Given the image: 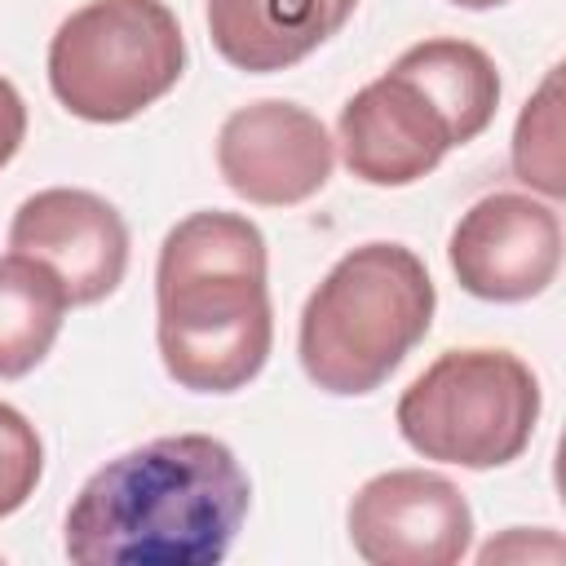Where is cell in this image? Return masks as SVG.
Masks as SVG:
<instances>
[{
  "label": "cell",
  "instance_id": "6da1fadb",
  "mask_svg": "<svg viewBox=\"0 0 566 566\" xmlns=\"http://www.w3.org/2000/svg\"><path fill=\"white\" fill-rule=\"evenodd\" d=\"M252 509L239 455L212 433L150 438L71 500L62 548L80 566H217Z\"/></svg>",
  "mask_w": 566,
  "mask_h": 566
},
{
  "label": "cell",
  "instance_id": "7a4b0ae2",
  "mask_svg": "<svg viewBox=\"0 0 566 566\" xmlns=\"http://www.w3.org/2000/svg\"><path fill=\"white\" fill-rule=\"evenodd\" d=\"M155 345L190 394H234L261 376L274 345L270 252L243 212L181 217L155 261Z\"/></svg>",
  "mask_w": 566,
  "mask_h": 566
},
{
  "label": "cell",
  "instance_id": "3957f363",
  "mask_svg": "<svg viewBox=\"0 0 566 566\" xmlns=\"http://www.w3.org/2000/svg\"><path fill=\"white\" fill-rule=\"evenodd\" d=\"M433 310L438 287L407 243H358L323 274L301 310V367L323 394L363 398L429 336Z\"/></svg>",
  "mask_w": 566,
  "mask_h": 566
},
{
  "label": "cell",
  "instance_id": "277c9868",
  "mask_svg": "<svg viewBox=\"0 0 566 566\" xmlns=\"http://www.w3.org/2000/svg\"><path fill=\"white\" fill-rule=\"evenodd\" d=\"M539 407V380L513 349L469 345L438 354L402 389L394 424L424 460L504 469L531 447Z\"/></svg>",
  "mask_w": 566,
  "mask_h": 566
},
{
  "label": "cell",
  "instance_id": "5b68a950",
  "mask_svg": "<svg viewBox=\"0 0 566 566\" xmlns=\"http://www.w3.org/2000/svg\"><path fill=\"white\" fill-rule=\"evenodd\" d=\"M186 35L164 0H88L49 40V88L88 124H124L177 88Z\"/></svg>",
  "mask_w": 566,
  "mask_h": 566
},
{
  "label": "cell",
  "instance_id": "8992f818",
  "mask_svg": "<svg viewBox=\"0 0 566 566\" xmlns=\"http://www.w3.org/2000/svg\"><path fill=\"white\" fill-rule=\"evenodd\" d=\"M447 261L455 283L478 301H531L548 292L562 270V217L544 199L491 190L460 212L447 239Z\"/></svg>",
  "mask_w": 566,
  "mask_h": 566
},
{
  "label": "cell",
  "instance_id": "52a82bcc",
  "mask_svg": "<svg viewBox=\"0 0 566 566\" xmlns=\"http://www.w3.org/2000/svg\"><path fill=\"white\" fill-rule=\"evenodd\" d=\"M349 544L371 566H455L473 544L464 491L433 469H385L367 478L345 513Z\"/></svg>",
  "mask_w": 566,
  "mask_h": 566
},
{
  "label": "cell",
  "instance_id": "ba28073f",
  "mask_svg": "<svg viewBox=\"0 0 566 566\" xmlns=\"http://www.w3.org/2000/svg\"><path fill=\"white\" fill-rule=\"evenodd\" d=\"M336 164L323 119L296 102L261 97L230 111L217 128L221 181L256 208H292L314 199Z\"/></svg>",
  "mask_w": 566,
  "mask_h": 566
},
{
  "label": "cell",
  "instance_id": "9c48e42d",
  "mask_svg": "<svg viewBox=\"0 0 566 566\" xmlns=\"http://www.w3.org/2000/svg\"><path fill=\"white\" fill-rule=\"evenodd\" d=\"M9 252L40 261L71 305H97L124 283L128 226L111 199L80 186H49L18 203Z\"/></svg>",
  "mask_w": 566,
  "mask_h": 566
},
{
  "label": "cell",
  "instance_id": "30bf717a",
  "mask_svg": "<svg viewBox=\"0 0 566 566\" xmlns=\"http://www.w3.org/2000/svg\"><path fill=\"white\" fill-rule=\"evenodd\" d=\"M336 142L345 168L367 186H411L429 177L447 150H455V133L433 97L407 80L398 66L363 84L336 119Z\"/></svg>",
  "mask_w": 566,
  "mask_h": 566
},
{
  "label": "cell",
  "instance_id": "8fae6325",
  "mask_svg": "<svg viewBox=\"0 0 566 566\" xmlns=\"http://www.w3.org/2000/svg\"><path fill=\"white\" fill-rule=\"evenodd\" d=\"M358 0H208L212 49L248 75H274L327 44Z\"/></svg>",
  "mask_w": 566,
  "mask_h": 566
},
{
  "label": "cell",
  "instance_id": "7c38bea8",
  "mask_svg": "<svg viewBox=\"0 0 566 566\" xmlns=\"http://www.w3.org/2000/svg\"><path fill=\"white\" fill-rule=\"evenodd\" d=\"M394 66L416 80L433 106L447 115L455 146L482 137L500 111V71L491 62L486 49H478L473 40H455V35H433L420 40L411 49H402L394 57Z\"/></svg>",
  "mask_w": 566,
  "mask_h": 566
},
{
  "label": "cell",
  "instance_id": "4fadbf2b",
  "mask_svg": "<svg viewBox=\"0 0 566 566\" xmlns=\"http://www.w3.org/2000/svg\"><path fill=\"white\" fill-rule=\"evenodd\" d=\"M66 305L62 283L40 261L22 252L0 256V380H18L49 358Z\"/></svg>",
  "mask_w": 566,
  "mask_h": 566
},
{
  "label": "cell",
  "instance_id": "5bb4252c",
  "mask_svg": "<svg viewBox=\"0 0 566 566\" xmlns=\"http://www.w3.org/2000/svg\"><path fill=\"white\" fill-rule=\"evenodd\" d=\"M513 177L548 199L566 195L562 168V66H548L513 128Z\"/></svg>",
  "mask_w": 566,
  "mask_h": 566
},
{
  "label": "cell",
  "instance_id": "9a60e30c",
  "mask_svg": "<svg viewBox=\"0 0 566 566\" xmlns=\"http://www.w3.org/2000/svg\"><path fill=\"white\" fill-rule=\"evenodd\" d=\"M44 478V442L35 424L0 402V517H13L40 486Z\"/></svg>",
  "mask_w": 566,
  "mask_h": 566
},
{
  "label": "cell",
  "instance_id": "2e32d148",
  "mask_svg": "<svg viewBox=\"0 0 566 566\" xmlns=\"http://www.w3.org/2000/svg\"><path fill=\"white\" fill-rule=\"evenodd\" d=\"M531 557L557 562L562 557V539L548 526H535V535L526 526H513V531H504V539H491L478 553V562H531Z\"/></svg>",
  "mask_w": 566,
  "mask_h": 566
},
{
  "label": "cell",
  "instance_id": "e0dca14e",
  "mask_svg": "<svg viewBox=\"0 0 566 566\" xmlns=\"http://www.w3.org/2000/svg\"><path fill=\"white\" fill-rule=\"evenodd\" d=\"M22 137H27V102L13 88V80L0 75V168L22 150Z\"/></svg>",
  "mask_w": 566,
  "mask_h": 566
},
{
  "label": "cell",
  "instance_id": "ac0fdd59",
  "mask_svg": "<svg viewBox=\"0 0 566 566\" xmlns=\"http://www.w3.org/2000/svg\"><path fill=\"white\" fill-rule=\"evenodd\" d=\"M460 9H495V4H509V0H451Z\"/></svg>",
  "mask_w": 566,
  "mask_h": 566
}]
</instances>
